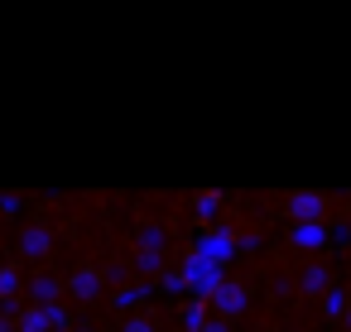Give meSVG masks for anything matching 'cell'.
<instances>
[{
	"mask_svg": "<svg viewBox=\"0 0 351 332\" xmlns=\"http://www.w3.org/2000/svg\"><path fill=\"white\" fill-rule=\"evenodd\" d=\"M183 284H188V294H193L197 303H212V298H217V289H221L226 279H221V265L188 255V265H183Z\"/></svg>",
	"mask_w": 351,
	"mask_h": 332,
	"instance_id": "obj_1",
	"label": "cell"
},
{
	"mask_svg": "<svg viewBox=\"0 0 351 332\" xmlns=\"http://www.w3.org/2000/svg\"><path fill=\"white\" fill-rule=\"evenodd\" d=\"M68 327V308L63 303H29L25 313H15V332H63Z\"/></svg>",
	"mask_w": 351,
	"mask_h": 332,
	"instance_id": "obj_2",
	"label": "cell"
},
{
	"mask_svg": "<svg viewBox=\"0 0 351 332\" xmlns=\"http://www.w3.org/2000/svg\"><path fill=\"white\" fill-rule=\"evenodd\" d=\"M231 250H236V236L231 231H202V241L193 246V255L197 260H212V265H226Z\"/></svg>",
	"mask_w": 351,
	"mask_h": 332,
	"instance_id": "obj_3",
	"label": "cell"
},
{
	"mask_svg": "<svg viewBox=\"0 0 351 332\" xmlns=\"http://www.w3.org/2000/svg\"><path fill=\"white\" fill-rule=\"evenodd\" d=\"M212 308H217V318H221V322H231V318H236V313L245 308V289L226 279V284L217 289V298H212Z\"/></svg>",
	"mask_w": 351,
	"mask_h": 332,
	"instance_id": "obj_4",
	"label": "cell"
},
{
	"mask_svg": "<svg viewBox=\"0 0 351 332\" xmlns=\"http://www.w3.org/2000/svg\"><path fill=\"white\" fill-rule=\"evenodd\" d=\"M68 294L73 298H97L101 294V270H77V274H68Z\"/></svg>",
	"mask_w": 351,
	"mask_h": 332,
	"instance_id": "obj_5",
	"label": "cell"
},
{
	"mask_svg": "<svg viewBox=\"0 0 351 332\" xmlns=\"http://www.w3.org/2000/svg\"><path fill=\"white\" fill-rule=\"evenodd\" d=\"M322 207H327V198H322V193H293V198H289V212H293L298 222L322 217Z\"/></svg>",
	"mask_w": 351,
	"mask_h": 332,
	"instance_id": "obj_6",
	"label": "cell"
},
{
	"mask_svg": "<svg viewBox=\"0 0 351 332\" xmlns=\"http://www.w3.org/2000/svg\"><path fill=\"white\" fill-rule=\"evenodd\" d=\"M53 250V236L44 231V226H29L25 236H20V255H29V260H44Z\"/></svg>",
	"mask_w": 351,
	"mask_h": 332,
	"instance_id": "obj_7",
	"label": "cell"
},
{
	"mask_svg": "<svg viewBox=\"0 0 351 332\" xmlns=\"http://www.w3.org/2000/svg\"><path fill=\"white\" fill-rule=\"evenodd\" d=\"M63 289H68V279H58V274H39L34 284H29V294H34V303L44 308V303H58L63 298Z\"/></svg>",
	"mask_w": 351,
	"mask_h": 332,
	"instance_id": "obj_8",
	"label": "cell"
},
{
	"mask_svg": "<svg viewBox=\"0 0 351 332\" xmlns=\"http://www.w3.org/2000/svg\"><path fill=\"white\" fill-rule=\"evenodd\" d=\"M293 246H298V250H317V246H327V226H317V222L293 226Z\"/></svg>",
	"mask_w": 351,
	"mask_h": 332,
	"instance_id": "obj_9",
	"label": "cell"
},
{
	"mask_svg": "<svg viewBox=\"0 0 351 332\" xmlns=\"http://www.w3.org/2000/svg\"><path fill=\"white\" fill-rule=\"evenodd\" d=\"M149 289H154L149 279H145V284H125V289L116 294V308H125V313H130V308H140V303L149 298Z\"/></svg>",
	"mask_w": 351,
	"mask_h": 332,
	"instance_id": "obj_10",
	"label": "cell"
},
{
	"mask_svg": "<svg viewBox=\"0 0 351 332\" xmlns=\"http://www.w3.org/2000/svg\"><path fill=\"white\" fill-rule=\"evenodd\" d=\"M20 289H25V274H20L15 265H0V298L10 303V298H15Z\"/></svg>",
	"mask_w": 351,
	"mask_h": 332,
	"instance_id": "obj_11",
	"label": "cell"
},
{
	"mask_svg": "<svg viewBox=\"0 0 351 332\" xmlns=\"http://www.w3.org/2000/svg\"><path fill=\"white\" fill-rule=\"evenodd\" d=\"M207 322H212V318H207V303H197V298H193V303L183 308V327H188V332H202Z\"/></svg>",
	"mask_w": 351,
	"mask_h": 332,
	"instance_id": "obj_12",
	"label": "cell"
},
{
	"mask_svg": "<svg viewBox=\"0 0 351 332\" xmlns=\"http://www.w3.org/2000/svg\"><path fill=\"white\" fill-rule=\"evenodd\" d=\"M159 246H164V226H154V222H149V226L140 231V250H159Z\"/></svg>",
	"mask_w": 351,
	"mask_h": 332,
	"instance_id": "obj_13",
	"label": "cell"
},
{
	"mask_svg": "<svg viewBox=\"0 0 351 332\" xmlns=\"http://www.w3.org/2000/svg\"><path fill=\"white\" fill-rule=\"evenodd\" d=\"M159 289H164V294H188V284H183V270H169V274H159Z\"/></svg>",
	"mask_w": 351,
	"mask_h": 332,
	"instance_id": "obj_14",
	"label": "cell"
},
{
	"mask_svg": "<svg viewBox=\"0 0 351 332\" xmlns=\"http://www.w3.org/2000/svg\"><path fill=\"white\" fill-rule=\"evenodd\" d=\"M322 284H327V270H322V265H313V270H303V289H308V294H317Z\"/></svg>",
	"mask_w": 351,
	"mask_h": 332,
	"instance_id": "obj_15",
	"label": "cell"
},
{
	"mask_svg": "<svg viewBox=\"0 0 351 332\" xmlns=\"http://www.w3.org/2000/svg\"><path fill=\"white\" fill-rule=\"evenodd\" d=\"M221 207V193H197V217H212Z\"/></svg>",
	"mask_w": 351,
	"mask_h": 332,
	"instance_id": "obj_16",
	"label": "cell"
},
{
	"mask_svg": "<svg viewBox=\"0 0 351 332\" xmlns=\"http://www.w3.org/2000/svg\"><path fill=\"white\" fill-rule=\"evenodd\" d=\"M140 270H145V274H159V270H164L159 250H140Z\"/></svg>",
	"mask_w": 351,
	"mask_h": 332,
	"instance_id": "obj_17",
	"label": "cell"
},
{
	"mask_svg": "<svg viewBox=\"0 0 351 332\" xmlns=\"http://www.w3.org/2000/svg\"><path fill=\"white\" fill-rule=\"evenodd\" d=\"M20 202H25L20 193H5V198H0V212H5V217H15V212H20Z\"/></svg>",
	"mask_w": 351,
	"mask_h": 332,
	"instance_id": "obj_18",
	"label": "cell"
},
{
	"mask_svg": "<svg viewBox=\"0 0 351 332\" xmlns=\"http://www.w3.org/2000/svg\"><path fill=\"white\" fill-rule=\"evenodd\" d=\"M121 332H154V322H149V318H125Z\"/></svg>",
	"mask_w": 351,
	"mask_h": 332,
	"instance_id": "obj_19",
	"label": "cell"
},
{
	"mask_svg": "<svg viewBox=\"0 0 351 332\" xmlns=\"http://www.w3.org/2000/svg\"><path fill=\"white\" fill-rule=\"evenodd\" d=\"M202 332H231V322H221V318H217V322H207Z\"/></svg>",
	"mask_w": 351,
	"mask_h": 332,
	"instance_id": "obj_20",
	"label": "cell"
},
{
	"mask_svg": "<svg viewBox=\"0 0 351 332\" xmlns=\"http://www.w3.org/2000/svg\"><path fill=\"white\" fill-rule=\"evenodd\" d=\"M346 327H351V308H346Z\"/></svg>",
	"mask_w": 351,
	"mask_h": 332,
	"instance_id": "obj_21",
	"label": "cell"
}]
</instances>
